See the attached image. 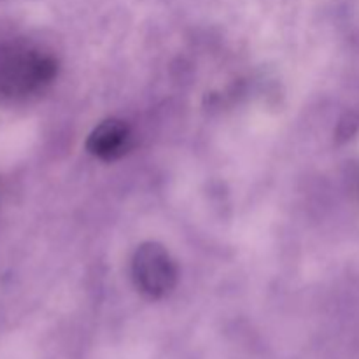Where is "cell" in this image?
<instances>
[{"instance_id": "1", "label": "cell", "mask_w": 359, "mask_h": 359, "mask_svg": "<svg viewBox=\"0 0 359 359\" xmlns=\"http://www.w3.org/2000/svg\"><path fill=\"white\" fill-rule=\"evenodd\" d=\"M58 63L51 53L25 42L0 44V102L23 100L55 81Z\"/></svg>"}, {"instance_id": "2", "label": "cell", "mask_w": 359, "mask_h": 359, "mask_svg": "<svg viewBox=\"0 0 359 359\" xmlns=\"http://www.w3.org/2000/svg\"><path fill=\"white\" fill-rule=\"evenodd\" d=\"M132 279L140 294L161 300L177 286V265L163 245L144 242L132 256Z\"/></svg>"}, {"instance_id": "3", "label": "cell", "mask_w": 359, "mask_h": 359, "mask_svg": "<svg viewBox=\"0 0 359 359\" xmlns=\"http://www.w3.org/2000/svg\"><path fill=\"white\" fill-rule=\"evenodd\" d=\"M133 142V133L123 119L111 118L95 126L88 137L86 147L102 161H116L125 156Z\"/></svg>"}]
</instances>
